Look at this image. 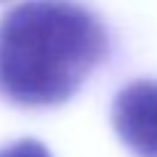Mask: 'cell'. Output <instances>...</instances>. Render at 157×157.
Segmentation results:
<instances>
[{"label": "cell", "instance_id": "1", "mask_svg": "<svg viewBox=\"0 0 157 157\" xmlns=\"http://www.w3.org/2000/svg\"><path fill=\"white\" fill-rule=\"evenodd\" d=\"M108 34L74 0H29L0 20V96L29 108L69 101L103 61Z\"/></svg>", "mask_w": 157, "mask_h": 157}, {"label": "cell", "instance_id": "3", "mask_svg": "<svg viewBox=\"0 0 157 157\" xmlns=\"http://www.w3.org/2000/svg\"><path fill=\"white\" fill-rule=\"evenodd\" d=\"M0 157H52V152L37 140H20L0 150Z\"/></svg>", "mask_w": 157, "mask_h": 157}, {"label": "cell", "instance_id": "2", "mask_svg": "<svg viewBox=\"0 0 157 157\" xmlns=\"http://www.w3.org/2000/svg\"><path fill=\"white\" fill-rule=\"evenodd\" d=\"M113 128L137 157H157V81H132L113 101Z\"/></svg>", "mask_w": 157, "mask_h": 157}]
</instances>
